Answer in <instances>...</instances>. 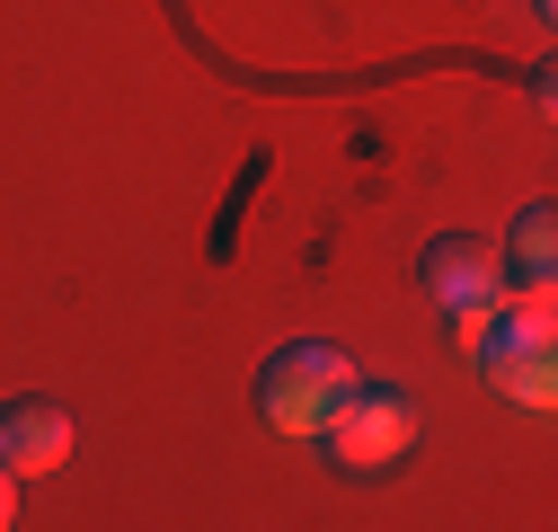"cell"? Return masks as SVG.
I'll list each match as a JSON object with an SVG mask.
<instances>
[{"mask_svg":"<svg viewBox=\"0 0 558 532\" xmlns=\"http://www.w3.org/2000/svg\"><path fill=\"white\" fill-rule=\"evenodd\" d=\"M497 266H506L514 293H549V276H558V214H549V205H523Z\"/></svg>","mask_w":558,"mask_h":532,"instance_id":"6","label":"cell"},{"mask_svg":"<svg viewBox=\"0 0 558 532\" xmlns=\"http://www.w3.org/2000/svg\"><path fill=\"white\" fill-rule=\"evenodd\" d=\"M416 285H426V302H435V311L461 328V338H470V328L506 302V266H497V249H487V240L444 231V240L416 249Z\"/></svg>","mask_w":558,"mask_h":532,"instance_id":"4","label":"cell"},{"mask_svg":"<svg viewBox=\"0 0 558 532\" xmlns=\"http://www.w3.org/2000/svg\"><path fill=\"white\" fill-rule=\"evenodd\" d=\"M0 461H10L19 480H45L72 461V409L62 399H10L0 409Z\"/></svg>","mask_w":558,"mask_h":532,"instance_id":"5","label":"cell"},{"mask_svg":"<svg viewBox=\"0 0 558 532\" xmlns=\"http://www.w3.org/2000/svg\"><path fill=\"white\" fill-rule=\"evenodd\" d=\"M549 347H558L549 293H514V285H506L497 311L470 328V355H478L487 390H497V399H523V409H549V399H558V355H549Z\"/></svg>","mask_w":558,"mask_h":532,"instance_id":"1","label":"cell"},{"mask_svg":"<svg viewBox=\"0 0 558 532\" xmlns=\"http://www.w3.org/2000/svg\"><path fill=\"white\" fill-rule=\"evenodd\" d=\"M416 426H426L416 390L364 382V373H355V390L337 399V418L319 426V444H328V461H337L345 480H373V471H399V461L416 452Z\"/></svg>","mask_w":558,"mask_h":532,"instance_id":"3","label":"cell"},{"mask_svg":"<svg viewBox=\"0 0 558 532\" xmlns=\"http://www.w3.org/2000/svg\"><path fill=\"white\" fill-rule=\"evenodd\" d=\"M345 390H355V355L328 347V338H293V347H275L266 373H257V418L284 444H319V426L337 418Z\"/></svg>","mask_w":558,"mask_h":532,"instance_id":"2","label":"cell"},{"mask_svg":"<svg viewBox=\"0 0 558 532\" xmlns=\"http://www.w3.org/2000/svg\"><path fill=\"white\" fill-rule=\"evenodd\" d=\"M10 523H19V471L0 461V532H10Z\"/></svg>","mask_w":558,"mask_h":532,"instance_id":"7","label":"cell"}]
</instances>
